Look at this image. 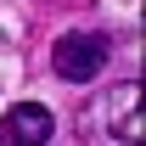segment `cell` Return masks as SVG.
<instances>
[{
	"instance_id": "cell-1",
	"label": "cell",
	"mask_w": 146,
	"mask_h": 146,
	"mask_svg": "<svg viewBox=\"0 0 146 146\" xmlns=\"http://www.w3.org/2000/svg\"><path fill=\"white\" fill-rule=\"evenodd\" d=\"M90 129H101L112 146H141V84L124 79V84H112L101 96V107H96Z\"/></svg>"
},
{
	"instance_id": "cell-2",
	"label": "cell",
	"mask_w": 146,
	"mask_h": 146,
	"mask_svg": "<svg viewBox=\"0 0 146 146\" xmlns=\"http://www.w3.org/2000/svg\"><path fill=\"white\" fill-rule=\"evenodd\" d=\"M101 62H107V39L96 34V28H73V34H62L51 45V68L68 84H90L96 73H101Z\"/></svg>"
},
{
	"instance_id": "cell-3",
	"label": "cell",
	"mask_w": 146,
	"mask_h": 146,
	"mask_svg": "<svg viewBox=\"0 0 146 146\" xmlns=\"http://www.w3.org/2000/svg\"><path fill=\"white\" fill-rule=\"evenodd\" d=\"M51 107H39V101H23V107H11L6 118H0V141L6 146H45L51 141Z\"/></svg>"
}]
</instances>
